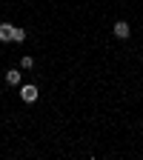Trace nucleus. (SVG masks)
<instances>
[{"label":"nucleus","mask_w":143,"mask_h":160,"mask_svg":"<svg viewBox=\"0 0 143 160\" xmlns=\"http://www.w3.org/2000/svg\"><path fill=\"white\" fill-rule=\"evenodd\" d=\"M112 32H115V37H117V40H126V37L132 34V29H129V23H126V20H117Z\"/></svg>","instance_id":"obj_1"},{"label":"nucleus","mask_w":143,"mask_h":160,"mask_svg":"<svg viewBox=\"0 0 143 160\" xmlns=\"http://www.w3.org/2000/svg\"><path fill=\"white\" fill-rule=\"evenodd\" d=\"M6 83L9 86H20V69H9L6 72Z\"/></svg>","instance_id":"obj_4"},{"label":"nucleus","mask_w":143,"mask_h":160,"mask_svg":"<svg viewBox=\"0 0 143 160\" xmlns=\"http://www.w3.org/2000/svg\"><path fill=\"white\" fill-rule=\"evenodd\" d=\"M12 23H0V43H12Z\"/></svg>","instance_id":"obj_3"},{"label":"nucleus","mask_w":143,"mask_h":160,"mask_svg":"<svg viewBox=\"0 0 143 160\" xmlns=\"http://www.w3.org/2000/svg\"><path fill=\"white\" fill-rule=\"evenodd\" d=\"M20 97H23V103H34V100H37V86H23V89H20Z\"/></svg>","instance_id":"obj_2"},{"label":"nucleus","mask_w":143,"mask_h":160,"mask_svg":"<svg viewBox=\"0 0 143 160\" xmlns=\"http://www.w3.org/2000/svg\"><path fill=\"white\" fill-rule=\"evenodd\" d=\"M23 40H26V32L20 29V26H14L12 29V43H23Z\"/></svg>","instance_id":"obj_5"},{"label":"nucleus","mask_w":143,"mask_h":160,"mask_svg":"<svg viewBox=\"0 0 143 160\" xmlns=\"http://www.w3.org/2000/svg\"><path fill=\"white\" fill-rule=\"evenodd\" d=\"M32 66H34V57L23 54V60H20V69H32Z\"/></svg>","instance_id":"obj_6"}]
</instances>
